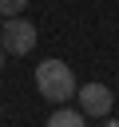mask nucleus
<instances>
[{
  "mask_svg": "<svg viewBox=\"0 0 119 127\" xmlns=\"http://www.w3.org/2000/svg\"><path fill=\"white\" fill-rule=\"evenodd\" d=\"M36 91L44 99H52V103H63L79 87H75V75H71V67L63 60H40L36 64Z\"/></svg>",
  "mask_w": 119,
  "mask_h": 127,
  "instance_id": "obj_1",
  "label": "nucleus"
},
{
  "mask_svg": "<svg viewBox=\"0 0 119 127\" xmlns=\"http://www.w3.org/2000/svg\"><path fill=\"white\" fill-rule=\"evenodd\" d=\"M0 48L8 56H28L36 48V24H28L24 16H8L0 28Z\"/></svg>",
  "mask_w": 119,
  "mask_h": 127,
  "instance_id": "obj_2",
  "label": "nucleus"
},
{
  "mask_svg": "<svg viewBox=\"0 0 119 127\" xmlns=\"http://www.w3.org/2000/svg\"><path fill=\"white\" fill-rule=\"evenodd\" d=\"M111 103H115V95H111L107 83H83V87H79V111H83V115L107 119V115H111Z\"/></svg>",
  "mask_w": 119,
  "mask_h": 127,
  "instance_id": "obj_3",
  "label": "nucleus"
},
{
  "mask_svg": "<svg viewBox=\"0 0 119 127\" xmlns=\"http://www.w3.org/2000/svg\"><path fill=\"white\" fill-rule=\"evenodd\" d=\"M48 127H83V111H71V107H60V111H52Z\"/></svg>",
  "mask_w": 119,
  "mask_h": 127,
  "instance_id": "obj_4",
  "label": "nucleus"
},
{
  "mask_svg": "<svg viewBox=\"0 0 119 127\" xmlns=\"http://www.w3.org/2000/svg\"><path fill=\"white\" fill-rule=\"evenodd\" d=\"M24 8H28V0H0V16H4V20H8V16H20Z\"/></svg>",
  "mask_w": 119,
  "mask_h": 127,
  "instance_id": "obj_5",
  "label": "nucleus"
},
{
  "mask_svg": "<svg viewBox=\"0 0 119 127\" xmlns=\"http://www.w3.org/2000/svg\"><path fill=\"white\" fill-rule=\"evenodd\" d=\"M103 127H119V119H107V123H103Z\"/></svg>",
  "mask_w": 119,
  "mask_h": 127,
  "instance_id": "obj_6",
  "label": "nucleus"
},
{
  "mask_svg": "<svg viewBox=\"0 0 119 127\" xmlns=\"http://www.w3.org/2000/svg\"><path fill=\"white\" fill-rule=\"evenodd\" d=\"M4 56H8V52H4V48H0V67H4Z\"/></svg>",
  "mask_w": 119,
  "mask_h": 127,
  "instance_id": "obj_7",
  "label": "nucleus"
},
{
  "mask_svg": "<svg viewBox=\"0 0 119 127\" xmlns=\"http://www.w3.org/2000/svg\"><path fill=\"white\" fill-rule=\"evenodd\" d=\"M0 28H4V16H0Z\"/></svg>",
  "mask_w": 119,
  "mask_h": 127,
  "instance_id": "obj_8",
  "label": "nucleus"
}]
</instances>
